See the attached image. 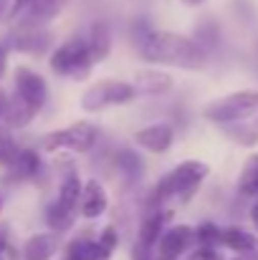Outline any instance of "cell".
I'll list each match as a JSON object with an SVG mask.
<instances>
[{"mask_svg": "<svg viewBox=\"0 0 258 260\" xmlns=\"http://www.w3.org/2000/svg\"><path fill=\"white\" fill-rule=\"evenodd\" d=\"M139 56L150 63L177 66V69H187V71H200L208 61L200 43H195L187 36L170 33V30L150 33L139 46Z\"/></svg>", "mask_w": 258, "mask_h": 260, "instance_id": "obj_1", "label": "cell"}, {"mask_svg": "<svg viewBox=\"0 0 258 260\" xmlns=\"http://www.w3.org/2000/svg\"><path fill=\"white\" fill-rule=\"evenodd\" d=\"M210 167L205 162L190 159L177 165L172 172H167L155 187V202H165V200H190L192 192L200 187V182L208 177Z\"/></svg>", "mask_w": 258, "mask_h": 260, "instance_id": "obj_2", "label": "cell"}, {"mask_svg": "<svg viewBox=\"0 0 258 260\" xmlns=\"http://www.w3.org/2000/svg\"><path fill=\"white\" fill-rule=\"evenodd\" d=\"M258 111V91L246 88V91H233L223 99H215L210 104H205L203 114L205 119L215 121V124H236L241 119H248L251 114Z\"/></svg>", "mask_w": 258, "mask_h": 260, "instance_id": "obj_3", "label": "cell"}, {"mask_svg": "<svg viewBox=\"0 0 258 260\" xmlns=\"http://www.w3.org/2000/svg\"><path fill=\"white\" fill-rule=\"evenodd\" d=\"M94 61L89 56L86 36H74L66 43H61L53 56H51V69L59 76H71V79H86L91 71Z\"/></svg>", "mask_w": 258, "mask_h": 260, "instance_id": "obj_4", "label": "cell"}, {"mask_svg": "<svg viewBox=\"0 0 258 260\" xmlns=\"http://www.w3.org/2000/svg\"><path fill=\"white\" fill-rule=\"evenodd\" d=\"M99 139V126L91 121H76L66 129L51 132L43 139V149H69V152H89Z\"/></svg>", "mask_w": 258, "mask_h": 260, "instance_id": "obj_5", "label": "cell"}, {"mask_svg": "<svg viewBox=\"0 0 258 260\" xmlns=\"http://www.w3.org/2000/svg\"><path fill=\"white\" fill-rule=\"evenodd\" d=\"M137 96L134 84L127 81H117V79H106L99 81L81 96V109L84 111H101L106 106H117V104H127Z\"/></svg>", "mask_w": 258, "mask_h": 260, "instance_id": "obj_6", "label": "cell"}, {"mask_svg": "<svg viewBox=\"0 0 258 260\" xmlns=\"http://www.w3.org/2000/svg\"><path fill=\"white\" fill-rule=\"evenodd\" d=\"M15 96H18L25 106H31L33 111H38V109L46 104V99H48V84H46V79L38 76L36 71L20 66V69L15 71Z\"/></svg>", "mask_w": 258, "mask_h": 260, "instance_id": "obj_7", "label": "cell"}, {"mask_svg": "<svg viewBox=\"0 0 258 260\" xmlns=\"http://www.w3.org/2000/svg\"><path fill=\"white\" fill-rule=\"evenodd\" d=\"M195 240V230L190 225H177L170 228L162 238H160V260H180V255L187 253V248Z\"/></svg>", "mask_w": 258, "mask_h": 260, "instance_id": "obj_8", "label": "cell"}, {"mask_svg": "<svg viewBox=\"0 0 258 260\" xmlns=\"http://www.w3.org/2000/svg\"><path fill=\"white\" fill-rule=\"evenodd\" d=\"M134 142L142 149L152 152V154H162V152L170 149L172 142H175V129H172L170 124H165V121L150 124V126H145V129H139L134 134Z\"/></svg>", "mask_w": 258, "mask_h": 260, "instance_id": "obj_9", "label": "cell"}, {"mask_svg": "<svg viewBox=\"0 0 258 260\" xmlns=\"http://www.w3.org/2000/svg\"><path fill=\"white\" fill-rule=\"evenodd\" d=\"M106 205H109V197L104 192V187L96 182V179H89L84 187H81V197H79V210L84 217H99L106 212Z\"/></svg>", "mask_w": 258, "mask_h": 260, "instance_id": "obj_10", "label": "cell"}, {"mask_svg": "<svg viewBox=\"0 0 258 260\" xmlns=\"http://www.w3.org/2000/svg\"><path fill=\"white\" fill-rule=\"evenodd\" d=\"M220 243L225 248H231L233 253H241L243 258L248 260H258V238L241 230V228H228L220 233Z\"/></svg>", "mask_w": 258, "mask_h": 260, "instance_id": "obj_11", "label": "cell"}, {"mask_svg": "<svg viewBox=\"0 0 258 260\" xmlns=\"http://www.w3.org/2000/svg\"><path fill=\"white\" fill-rule=\"evenodd\" d=\"M86 46H89V56H91L94 63H99V61H104L109 56V51H111V36H109L106 23L96 20L91 25V30L86 33Z\"/></svg>", "mask_w": 258, "mask_h": 260, "instance_id": "obj_12", "label": "cell"}, {"mask_svg": "<svg viewBox=\"0 0 258 260\" xmlns=\"http://www.w3.org/2000/svg\"><path fill=\"white\" fill-rule=\"evenodd\" d=\"M59 248V235L56 233H38L33 238H28L25 248H23V258L25 260H51V255Z\"/></svg>", "mask_w": 258, "mask_h": 260, "instance_id": "obj_13", "label": "cell"}, {"mask_svg": "<svg viewBox=\"0 0 258 260\" xmlns=\"http://www.w3.org/2000/svg\"><path fill=\"white\" fill-rule=\"evenodd\" d=\"M134 88H137V93L160 96V93H167L172 88V79L167 74H160V71H142L134 79Z\"/></svg>", "mask_w": 258, "mask_h": 260, "instance_id": "obj_14", "label": "cell"}, {"mask_svg": "<svg viewBox=\"0 0 258 260\" xmlns=\"http://www.w3.org/2000/svg\"><path fill=\"white\" fill-rule=\"evenodd\" d=\"M61 8H64V0H33L31 8L25 10V23L28 25H43L46 20L56 18Z\"/></svg>", "mask_w": 258, "mask_h": 260, "instance_id": "obj_15", "label": "cell"}, {"mask_svg": "<svg viewBox=\"0 0 258 260\" xmlns=\"http://www.w3.org/2000/svg\"><path fill=\"white\" fill-rule=\"evenodd\" d=\"M66 258L69 260H106V253L101 250L99 240H74L66 248Z\"/></svg>", "mask_w": 258, "mask_h": 260, "instance_id": "obj_16", "label": "cell"}, {"mask_svg": "<svg viewBox=\"0 0 258 260\" xmlns=\"http://www.w3.org/2000/svg\"><path fill=\"white\" fill-rule=\"evenodd\" d=\"M238 194L258 200V154H251L243 165V172L238 179Z\"/></svg>", "mask_w": 258, "mask_h": 260, "instance_id": "obj_17", "label": "cell"}, {"mask_svg": "<svg viewBox=\"0 0 258 260\" xmlns=\"http://www.w3.org/2000/svg\"><path fill=\"white\" fill-rule=\"evenodd\" d=\"M81 179L76 174H66L64 182H61V189H59V205L66 207V210H79V197H81Z\"/></svg>", "mask_w": 258, "mask_h": 260, "instance_id": "obj_18", "label": "cell"}, {"mask_svg": "<svg viewBox=\"0 0 258 260\" xmlns=\"http://www.w3.org/2000/svg\"><path fill=\"white\" fill-rule=\"evenodd\" d=\"M48 43H51V36L38 30V25H28V30L15 36V46L20 51H43V48H48Z\"/></svg>", "mask_w": 258, "mask_h": 260, "instance_id": "obj_19", "label": "cell"}, {"mask_svg": "<svg viewBox=\"0 0 258 260\" xmlns=\"http://www.w3.org/2000/svg\"><path fill=\"white\" fill-rule=\"evenodd\" d=\"M15 177H20V179H28V177H33V174H38V167H41V162H38V154H33V152H28V149H23V152H15V157L10 159V165H8Z\"/></svg>", "mask_w": 258, "mask_h": 260, "instance_id": "obj_20", "label": "cell"}, {"mask_svg": "<svg viewBox=\"0 0 258 260\" xmlns=\"http://www.w3.org/2000/svg\"><path fill=\"white\" fill-rule=\"evenodd\" d=\"M74 220H76V212H74V210H66V207H61L59 202H53V205L48 207V225H51L56 233L69 230V228L74 225Z\"/></svg>", "mask_w": 258, "mask_h": 260, "instance_id": "obj_21", "label": "cell"}, {"mask_svg": "<svg viewBox=\"0 0 258 260\" xmlns=\"http://www.w3.org/2000/svg\"><path fill=\"white\" fill-rule=\"evenodd\" d=\"M31 3L33 0H0V23L8 25L15 18L25 15V10L31 8Z\"/></svg>", "mask_w": 258, "mask_h": 260, "instance_id": "obj_22", "label": "cell"}, {"mask_svg": "<svg viewBox=\"0 0 258 260\" xmlns=\"http://www.w3.org/2000/svg\"><path fill=\"white\" fill-rule=\"evenodd\" d=\"M99 245H101V250L106 253V258L117 250V245H119V235H117V228H114V225H106V228L101 230V235H99Z\"/></svg>", "mask_w": 258, "mask_h": 260, "instance_id": "obj_23", "label": "cell"}, {"mask_svg": "<svg viewBox=\"0 0 258 260\" xmlns=\"http://www.w3.org/2000/svg\"><path fill=\"white\" fill-rule=\"evenodd\" d=\"M195 238L203 243V245H213V243H220V230L215 225H200L195 230Z\"/></svg>", "mask_w": 258, "mask_h": 260, "instance_id": "obj_24", "label": "cell"}, {"mask_svg": "<svg viewBox=\"0 0 258 260\" xmlns=\"http://www.w3.org/2000/svg\"><path fill=\"white\" fill-rule=\"evenodd\" d=\"M182 260H220V255L213 250V245H203V248H197L195 253L185 255Z\"/></svg>", "mask_w": 258, "mask_h": 260, "instance_id": "obj_25", "label": "cell"}, {"mask_svg": "<svg viewBox=\"0 0 258 260\" xmlns=\"http://www.w3.org/2000/svg\"><path fill=\"white\" fill-rule=\"evenodd\" d=\"M5 71H8V53H5V48L0 46V79L5 76Z\"/></svg>", "mask_w": 258, "mask_h": 260, "instance_id": "obj_26", "label": "cell"}, {"mask_svg": "<svg viewBox=\"0 0 258 260\" xmlns=\"http://www.w3.org/2000/svg\"><path fill=\"white\" fill-rule=\"evenodd\" d=\"M5 253H8V240H5V235L0 233V260H5Z\"/></svg>", "mask_w": 258, "mask_h": 260, "instance_id": "obj_27", "label": "cell"}, {"mask_svg": "<svg viewBox=\"0 0 258 260\" xmlns=\"http://www.w3.org/2000/svg\"><path fill=\"white\" fill-rule=\"evenodd\" d=\"M251 222H253V228L258 230V205H253V207H251Z\"/></svg>", "mask_w": 258, "mask_h": 260, "instance_id": "obj_28", "label": "cell"}, {"mask_svg": "<svg viewBox=\"0 0 258 260\" xmlns=\"http://www.w3.org/2000/svg\"><path fill=\"white\" fill-rule=\"evenodd\" d=\"M5 104H8V99H5V93L0 91V119H3V111H5Z\"/></svg>", "mask_w": 258, "mask_h": 260, "instance_id": "obj_29", "label": "cell"}, {"mask_svg": "<svg viewBox=\"0 0 258 260\" xmlns=\"http://www.w3.org/2000/svg\"><path fill=\"white\" fill-rule=\"evenodd\" d=\"M185 5H190V8H197V5H203L205 0H182Z\"/></svg>", "mask_w": 258, "mask_h": 260, "instance_id": "obj_30", "label": "cell"}, {"mask_svg": "<svg viewBox=\"0 0 258 260\" xmlns=\"http://www.w3.org/2000/svg\"><path fill=\"white\" fill-rule=\"evenodd\" d=\"M0 210H3V192H0Z\"/></svg>", "mask_w": 258, "mask_h": 260, "instance_id": "obj_31", "label": "cell"}, {"mask_svg": "<svg viewBox=\"0 0 258 260\" xmlns=\"http://www.w3.org/2000/svg\"><path fill=\"white\" fill-rule=\"evenodd\" d=\"M66 260H69V258H66Z\"/></svg>", "mask_w": 258, "mask_h": 260, "instance_id": "obj_32", "label": "cell"}]
</instances>
